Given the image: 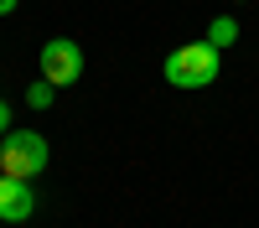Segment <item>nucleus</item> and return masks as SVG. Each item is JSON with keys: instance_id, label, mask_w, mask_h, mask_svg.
I'll return each instance as SVG.
<instances>
[{"instance_id": "1", "label": "nucleus", "mask_w": 259, "mask_h": 228, "mask_svg": "<svg viewBox=\"0 0 259 228\" xmlns=\"http://www.w3.org/2000/svg\"><path fill=\"white\" fill-rule=\"evenodd\" d=\"M218 62L223 52L212 41H187L166 57V83L171 88H207V83H218Z\"/></svg>"}, {"instance_id": "2", "label": "nucleus", "mask_w": 259, "mask_h": 228, "mask_svg": "<svg viewBox=\"0 0 259 228\" xmlns=\"http://www.w3.org/2000/svg\"><path fill=\"white\" fill-rule=\"evenodd\" d=\"M47 161H52V151H47V140L36 130H6L0 135V171L6 176L31 181V176L47 171Z\"/></svg>"}, {"instance_id": "3", "label": "nucleus", "mask_w": 259, "mask_h": 228, "mask_svg": "<svg viewBox=\"0 0 259 228\" xmlns=\"http://www.w3.org/2000/svg\"><path fill=\"white\" fill-rule=\"evenodd\" d=\"M41 78L57 83V88H68V83L83 78V47L73 36H52L47 47H41Z\"/></svg>"}, {"instance_id": "4", "label": "nucleus", "mask_w": 259, "mask_h": 228, "mask_svg": "<svg viewBox=\"0 0 259 228\" xmlns=\"http://www.w3.org/2000/svg\"><path fill=\"white\" fill-rule=\"evenodd\" d=\"M31 213H36V192H31V181L0 171V223H26Z\"/></svg>"}, {"instance_id": "5", "label": "nucleus", "mask_w": 259, "mask_h": 228, "mask_svg": "<svg viewBox=\"0 0 259 228\" xmlns=\"http://www.w3.org/2000/svg\"><path fill=\"white\" fill-rule=\"evenodd\" d=\"M207 41H212L218 52H228L233 41H239V21H233V16H218V21L207 26Z\"/></svg>"}, {"instance_id": "6", "label": "nucleus", "mask_w": 259, "mask_h": 228, "mask_svg": "<svg viewBox=\"0 0 259 228\" xmlns=\"http://www.w3.org/2000/svg\"><path fill=\"white\" fill-rule=\"evenodd\" d=\"M52 88H57V83H47V78H36L31 88H26V104H31V109H47V104H52Z\"/></svg>"}, {"instance_id": "7", "label": "nucleus", "mask_w": 259, "mask_h": 228, "mask_svg": "<svg viewBox=\"0 0 259 228\" xmlns=\"http://www.w3.org/2000/svg\"><path fill=\"white\" fill-rule=\"evenodd\" d=\"M11 130V109H6V99H0V135Z\"/></svg>"}, {"instance_id": "8", "label": "nucleus", "mask_w": 259, "mask_h": 228, "mask_svg": "<svg viewBox=\"0 0 259 228\" xmlns=\"http://www.w3.org/2000/svg\"><path fill=\"white\" fill-rule=\"evenodd\" d=\"M16 6H21V0H0V16H11V11H16Z\"/></svg>"}]
</instances>
